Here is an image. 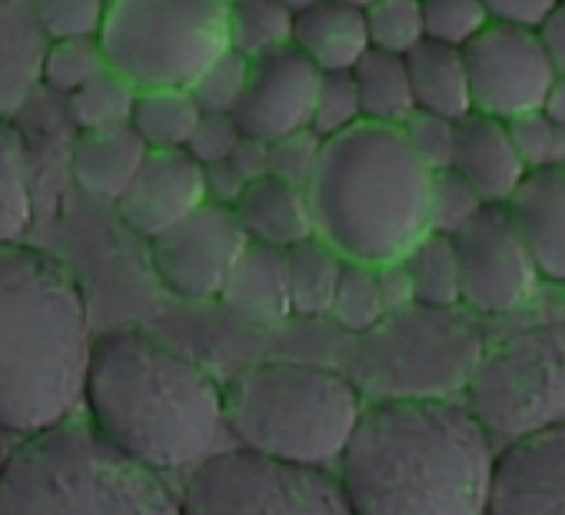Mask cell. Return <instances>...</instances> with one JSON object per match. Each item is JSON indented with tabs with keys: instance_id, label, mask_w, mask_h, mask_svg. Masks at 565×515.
<instances>
[{
	"instance_id": "6da1fadb",
	"label": "cell",
	"mask_w": 565,
	"mask_h": 515,
	"mask_svg": "<svg viewBox=\"0 0 565 515\" xmlns=\"http://www.w3.org/2000/svg\"><path fill=\"white\" fill-rule=\"evenodd\" d=\"M495 462L466 403L386 396L363 409L337 475L356 515H486Z\"/></svg>"
},
{
	"instance_id": "7a4b0ae2",
	"label": "cell",
	"mask_w": 565,
	"mask_h": 515,
	"mask_svg": "<svg viewBox=\"0 0 565 515\" xmlns=\"http://www.w3.org/2000/svg\"><path fill=\"white\" fill-rule=\"evenodd\" d=\"M84 409L117 449L157 472L200 465L230 432L223 386L137 326L94 336Z\"/></svg>"
},
{
	"instance_id": "3957f363",
	"label": "cell",
	"mask_w": 565,
	"mask_h": 515,
	"mask_svg": "<svg viewBox=\"0 0 565 515\" xmlns=\"http://www.w3.org/2000/svg\"><path fill=\"white\" fill-rule=\"evenodd\" d=\"M94 350L77 277L54 253L0 243V432H44L84 409Z\"/></svg>"
},
{
	"instance_id": "277c9868",
	"label": "cell",
	"mask_w": 565,
	"mask_h": 515,
	"mask_svg": "<svg viewBox=\"0 0 565 515\" xmlns=\"http://www.w3.org/2000/svg\"><path fill=\"white\" fill-rule=\"evenodd\" d=\"M429 176L399 127L363 120L327 140L320 170L307 186L317 236L347 260H399L429 233Z\"/></svg>"
},
{
	"instance_id": "5b68a950",
	"label": "cell",
	"mask_w": 565,
	"mask_h": 515,
	"mask_svg": "<svg viewBox=\"0 0 565 515\" xmlns=\"http://www.w3.org/2000/svg\"><path fill=\"white\" fill-rule=\"evenodd\" d=\"M0 515H183V502L163 472L74 416L0 459Z\"/></svg>"
},
{
	"instance_id": "8992f818",
	"label": "cell",
	"mask_w": 565,
	"mask_h": 515,
	"mask_svg": "<svg viewBox=\"0 0 565 515\" xmlns=\"http://www.w3.org/2000/svg\"><path fill=\"white\" fill-rule=\"evenodd\" d=\"M223 393L226 429L243 449L303 465L340 462L366 409L340 369L290 360L253 363Z\"/></svg>"
},
{
	"instance_id": "52a82bcc",
	"label": "cell",
	"mask_w": 565,
	"mask_h": 515,
	"mask_svg": "<svg viewBox=\"0 0 565 515\" xmlns=\"http://www.w3.org/2000/svg\"><path fill=\"white\" fill-rule=\"evenodd\" d=\"M107 64L143 87H190L230 51V0H110Z\"/></svg>"
},
{
	"instance_id": "ba28073f",
	"label": "cell",
	"mask_w": 565,
	"mask_h": 515,
	"mask_svg": "<svg viewBox=\"0 0 565 515\" xmlns=\"http://www.w3.org/2000/svg\"><path fill=\"white\" fill-rule=\"evenodd\" d=\"M462 403L505 446L562 426L565 323L529 326L486 350L466 376Z\"/></svg>"
},
{
	"instance_id": "9c48e42d",
	"label": "cell",
	"mask_w": 565,
	"mask_h": 515,
	"mask_svg": "<svg viewBox=\"0 0 565 515\" xmlns=\"http://www.w3.org/2000/svg\"><path fill=\"white\" fill-rule=\"evenodd\" d=\"M183 515H356L330 465L273 459L253 449H220L190 469Z\"/></svg>"
},
{
	"instance_id": "30bf717a",
	"label": "cell",
	"mask_w": 565,
	"mask_h": 515,
	"mask_svg": "<svg viewBox=\"0 0 565 515\" xmlns=\"http://www.w3.org/2000/svg\"><path fill=\"white\" fill-rule=\"evenodd\" d=\"M249 236L233 206L206 200L163 236L150 239V267L180 300H220Z\"/></svg>"
},
{
	"instance_id": "8fae6325",
	"label": "cell",
	"mask_w": 565,
	"mask_h": 515,
	"mask_svg": "<svg viewBox=\"0 0 565 515\" xmlns=\"http://www.w3.org/2000/svg\"><path fill=\"white\" fill-rule=\"evenodd\" d=\"M462 303L476 313H512L539 293V270L505 206H486L456 236Z\"/></svg>"
},
{
	"instance_id": "7c38bea8",
	"label": "cell",
	"mask_w": 565,
	"mask_h": 515,
	"mask_svg": "<svg viewBox=\"0 0 565 515\" xmlns=\"http://www.w3.org/2000/svg\"><path fill=\"white\" fill-rule=\"evenodd\" d=\"M472 107L476 114L515 120L542 110L545 94L555 84V67L535 31L489 24L466 51Z\"/></svg>"
},
{
	"instance_id": "4fadbf2b",
	"label": "cell",
	"mask_w": 565,
	"mask_h": 515,
	"mask_svg": "<svg viewBox=\"0 0 565 515\" xmlns=\"http://www.w3.org/2000/svg\"><path fill=\"white\" fill-rule=\"evenodd\" d=\"M320 77L323 74L297 47H282L276 54L256 57L249 64L246 94L233 114L236 124L243 127L246 137L266 143L307 130L313 117Z\"/></svg>"
},
{
	"instance_id": "5bb4252c",
	"label": "cell",
	"mask_w": 565,
	"mask_h": 515,
	"mask_svg": "<svg viewBox=\"0 0 565 515\" xmlns=\"http://www.w3.org/2000/svg\"><path fill=\"white\" fill-rule=\"evenodd\" d=\"M486 515H565V422L499 452Z\"/></svg>"
},
{
	"instance_id": "9a60e30c",
	"label": "cell",
	"mask_w": 565,
	"mask_h": 515,
	"mask_svg": "<svg viewBox=\"0 0 565 515\" xmlns=\"http://www.w3.org/2000/svg\"><path fill=\"white\" fill-rule=\"evenodd\" d=\"M206 170L186 150H150L130 190L117 200L120 219L143 239H157L206 203Z\"/></svg>"
},
{
	"instance_id": "2e32d148",
	"label": "cell",
	"mask_w": 565,
	"mask_h": 515,
	"mask_svg": "<svg viewBox=\"0 0 565 515\" xmlns=\"http://www.w3.org/2000/svg\"><path fill=\"white\" fill-rule=\"evenodd\" d=\"M535 270L545 283L565 287V167L532 170L505 203Z\"/></svg>"
},
{
	"instance_id": "e0dca14e",
	"label": "cell",
	"mask_w": 565,
	"mask_h": 515,
	"mask_svg": "<svg viewBox=\"0 0 565 515\" xmlns=\"http://www.w3.org/2000/svg\"><path fill=\"white\" fill-rule=\"evenodd\" d=\"M452 170L489 203L505 206L519 183L529 176L509 124L486 114H469L459 120V140H456V163Z\"/></svg>"
},
{
	"instance_id": "ac0fdd59",
	"label": "cell",
	"mask_w": 565,
	"mask_h": 515,
	"mask_svg": "<svg viewBox=\"0 0 565 515\" xmlns=\"http://www.w3.org/2000/svg\"><path fill=\"white\" fill-rule=\"evenodd\" d=\"M233 210H236L249 243L290 249V246L317 236L310 190L287 183V180L263 176V180L249 183Z\"/></svg>"
},
{
	"instance_id": "d6986e66",
	"label": "cell",
	"mask_w": 565,
	"mask_h": 515,
	"mask_svg": "<svg viewBox=\"0 0 565 515\" xmlns=\"http://www.w3.org/2000/svg\"><path fill=\"white\" fill-rule=\"evenodd\" d=\"M147 157H150V147L140 140V133L130 124L104 127V130H81L74 153H71V170H74L77 186L87 196L117 206V200L130 190Z\"/></svg>"
},
{
	"instance_id": "ffe728a7",
	"label": "cell",
	"mask_w": 565,
	"mask_h": 515,
	"mask_svg": "<svg viewBox=\"0 0 565 515\" xmlns=\"http://www.w3.org/2000/svg\"><path fill=\"white\" fill-rule=\"evenodd\" d=\"M294 47L320 74H350L370 51L366 14L343 0H320V4L297 18Z\"/></svg>"
},
{
	"instance_id": "44dd1931",
	"label": "cell",
	"mask_w": 565,
	"mask_h": 515,
	"mask_svg": "<svg viewBox=\"0 0 565 515\" xmlns=\"http://www.w3.org/2000/svg\"><path fill=\"white\" fill-rule=\"evenodd\" d=\"M220 300L253 323H282L294 316L287 249L249 243L236 260Z\"/></svg>"
},
{
	"instance_id": "7402d4cb",
	"label": "cell",
	"mask_w": 565,
	"mask_h": 515,
	"mask_svg": "<svg viewBox=\"0 0 565 515\" xmlns=\"http://www.w3.org/2000/svg\"><path fill=\"white\" fill-rule=\"evenodd\" d=\"M44 37L31 0H0V114L11 117L44 84Z\"/></svg>"
},
{
	"instance_id": "603a6c76",
	"label": "cell",
	"mask_w": 565,
	"mask_h": 515,
	"mask_svg": "<svg viewBox=\"0 0 565 515\" xmlns=\"http://www.w3.org/2000/svg\"><path fill=\"white\" fill-rule=\"evenodd\" d=\"M406 64H409L416 110L439 114L449 120H462L476 114L466 54L459 47L423 41L413 54H406Z\"/></svg>"
},
{
	"instance_id": "cb8c5ba5",
	"label": "cell",
	"mask_w": 565,
	"mask_h": 515,
	"mask_svg": "<svg viewBox=\"0 0 565 515\" xmlns=\"http://www.w3.org/2000/svg\"><path fill=\"white\" fill-rule=\"evenodd\" d=\"M343 267H347V256L323 236H310V239L290 246L287 249V277H290L294 316H303V320L330 316Z\"/></svg>"
},
{
	"instance_id": "d4e9b609",
	"label": "cell",
	"mask_w": 565,
	"mask_h": 515,
	"mask_svg": "<svg viewBox=\"0 0 565 515\" xmlns=\"http://www.w3.org/2000/svg\"><path fill=\"white\" fill-rule=\"evenodd\" d=\"M353 81H356V90H360L363 117L370 124L403 127L416 114L409 64H406L403 54H386V51L373 47L353 67Z\"/></svg>"
},
{
	"instance_id": "484cf974",
	"label": "cell",
	"mask_w": 565,
	"mask_h": 515,
	"mask_svg": "<svg viewBox=\"0 0 565 515\" xmlns=\"http://www.w3.org/2000/svg\"><path fill=\"white\" fill-rule=\"evenodd\" d=\"M203 110L190 87H143L134 104L130 127L150 150H186Z\"/></svg>"
},
{
	"instance_id": "4316f807",
	"label": "cell",
	"mask_w": 565,
	"mask_h": 515,
	"mask_svg": "<svg viewBox=\"0 0 565 515\" xmlns=\"http://www.w3.org/2000/svg\"><path fill=\"white\" fill-rule=\"evenodd\" d=\"M403 267L413 280L416 307L452 310L462 303V277H459V256L452 236L429 229L406 249Z\"/></svg>"
},
{
	"instance_id": "83f0119b",
	"label": "cell",
	"mask_w": 565,
	"mask_h": 515,
	"mask_svg": "<svg viewBox=\"0 0 565 515\" xmlns=\"http://www.w3.org/2000/svg\"><path fill=\"white\" fill-rule=\"evenodd\" d=\"M34 219L31 163L21 130L0 114V243H21Z\"/></svg>"
},
{
	"instance_id": "f1b7e54d",
	"label": "cell",
	"mask_w": 565,
	"mask_h": 515,
	"mask_svg": "<svg viewBox=\"0 0 565 515\" xmlns=\"http://www.w3.org/2000/svg\"><path fill=\"white\" fill-rule=\"evenodd\" d=\"M297 18L279 0H233L230 4V47L246 61L294 47Z\"/></svg>"
},
{
	"instance_id": "f546056e",
	"label": "cell",
	"mask_w": 565,
	"mask_h": 515,
	"mask_svg": "<svg viewBox=\"0 0 565 515\" xmlns=\"http://www.w3.org/2000/svg\"><path fill=\"white\" fill-rule=\"evenodd\" d=\"M137 94H140V87L134 81H127L124 74L107 67L104 74H97L90 84H84L77 94L67 97V110L81 130L124 127L134 117Z\"/></svg>"
},
{
	"instance_id": "4dcf8cb0",
	"label": "cell",
	"mask_w": 565,
	"mask_h": 515,
	"mask_svg": "<svg viewBox=\"0 0 565 515\" xmlns=\"http://www.w3.org/2000/svg\"><path fill=\"white\" fill-rule=\"evenodd\" d=\"M330 316L350 330V333H370L376 330L386 316L390 307L383 300V287H380V270L376 264H363V260H347L337 297H333V310Z\"/></svg>"
},
{
	"instance_id": "1f68e13d",
	"label": "cell",
	"mask_w": 565,
	"mask_h": 515,
	"mask_svg": "<svg viewBox=\"0 0 565 515\" xmlns=\"http://www.w3.org/2000/svg\"><path fill=\"white\" fill-rule=\"evenodd\" d=\"M370 44L386 54H413L426 41L423 0H373L363 11Z\"/></svg>"
},
{
	"instance_id": "d6a6232c",
	"label": "cell",
	"mask_w": 565,
	"mask_h": 515,
	"mask_svg": "<svg viewBox=\"0 0 565 515\" xmlns=\"http://www.w3.org/2000/svg\"><path fill=\"white\" fill-rule=\"evenodd\" d=\"M107 54L100 47V37L84 41H54L44 57V84L64 97L77 94L84 84H90L97 74H104Z\"/></svg>"
},
{
	"instance_id": "836d02e7",
	"label": "cell",
	"mask_w": 565,
	"mask_h": 515,
	"mask_svg": "<svg viewBox=\"0 0 565 515\" xmlns=\"http://www.w3.org/2000/svg\"><path fill=\"white\" fill-rule=\"evenodd\" d=\"M363 117V104H360V90L350 74H323L320 77V90L313 100V117H310V130L320 133L323 140L343 137L353 127H360Z\"/></svg>"
},
{
	"instance_id": "e575fe53",
	"label": "cell",
	"mask_w": 565,
	"mask_h": 515,
	"mask_svg": "<svg viewBox=\"0 0 565 515\" xmlns=\"http://www.w3.org/2000/svg\"><path fill=\"white\" fill-rule=\"evenodd\" d=\"M426 41L466 51L489 24V11L482 0H423Z\"/></svg>"
},
{
	"instance_id": "d590c367",
	"label": "cell",
	"mask_w": 565,
	"mask_h": 515,
	"mask_svg": "<svg viewBox=\"0 0 565 515\" xmlns=\"http://www.w3.org/2000/svg\"><path fill=\"white\" fill-rule=\"evenodd\" d=\"M489 203L456 170H436L429 176V229L433 233L456 236Z\"/></svg>"
},
{
	"instance_id": "8d00e7d4",
	"label": "cell",
	"mask_w": 565,
	"mask_h": 515,
	"mask_svg": "<svg viewBox=\"0 0 565 515\" xmlns=\"http://www.w3.org/2000/svg\"><path fill=\"white\" fill-rule=\"evenodd\" d=\"M31 4L51 44L100 37L107 11H110V0H31Z\"/></svg>"
},
{
	"instance_id": "74e56055",
	"label": "cell",
	"mask_w": 565,
	"mask_h": 515,
	"mask_svg": "<svg viewBox=\"0 0 565 515\" xmlns=\"http://www.w3.org/2000/svg\"><path fill=\"white\" fill-rule=\"evenodd\" d=\"M249 64L243 54H236L233 47L226 54H220L193 84L190 94L200 104L203 114H236L243 94H246V81H249Z\"/></svg>"
},
{
	"instance_id": "f35d334b",
	"label": "cell",
	"mask_w": 565,
	"mask_h": 515,
	"mask_svg": "<svg viewBox=\"0 0 565 515\" xmlns=\"http://www.w3.org/2000/svg\"><path fill=\"white\" fill-rule=\"evenodd\" d=\"M512 143L525 163V170H555L565 167V127L545 117L542 110H532L525 117L505 120Z\"/></svg>"
},
{
	"instance_id": "ab89813d",
	"label": "cell",
	"mask_w": 565,
	"mask_h": 515,
	"mask_svg": "<svg viewBox=\"0 0 565 515\" xmlns=\"http://www.w3.org/2000/svg\"><path fill=\"white\" fill-rule=\"evenodd\" d=\"M403 137L413 150V157L429 170H452L456 163V140H459V120L439 117V114H426L416 110L403 127Z\"/></svg>"
},
{
	"instance_id": "60d3db41",
	"label": "cell",
	"mask_w": 565,
	"mask_h": 515,
	"mask_svg": "<svg viewBox=\"0 0 565 515\" xmlns=\"http://www.w3.org/2000/svg\"><path fill=\"white\" fill-rule=\"evenodd\" d=\"M323 150H327V140L313 133L310 127L279 137L269 143V176L297 183V186H310L320 170Z\"/></svg>"
},
{
	"instance_id": "b9f144b4",
	"label": "cell",
	"mask_w": 565,
	"mask_h": 515,
	"mask_svg": "<svg viewBox=\"0 0 565 515\" xmlns=\"http://www.w3.org/2000/svg\"><path fill=\"white\" fill-rule=\"evenodd\" d=\"M243 137L246 133H243V127L236 124L233 114H203L196 130H193V137H190L186 153L193 160H200L203 167H213V163L230 160Z\"/></svg>"
},
{
	"instance_id": "7bdbcfd3",
	"label": "cell",
	"mask_w": 565,
	"mask_h": 515,
	"mask_svg": "<svg viewBox=\"0 0 565 515\" xmlns=\"http://www.w3.org/2000/svg\"><path fill=\"white\" fill-rule=\"evenodd\" d=\"M482 4H486L489 18L495 24L539 31L545 24V18L562 4V0H482Z\"/></svg>"
},
{
	"instance_id": "ee69618b",
	"label": "cell",
	"mask_w": 565,
	"mask_h": 515,
	"mask_svg": "<svg viewBox=\"0 0 565 515\" xmlns=\"http://www.w3.org/2000/svg\"><path fill=\"white\" fill-rule=\"evenodd\" d=\"M203 170H206V196H210L213 203L236 206V200H239L243 190L249 186V183L243 180V173H239L230 160L213 163V167H203Z\"/></svg>"
},
{
	"instance_id": "f6af8a7d",
	"label": "cell",
	"mask_w": 565,
	"mask_h": 515,
	"mask_svg": "<svg viewBox=\"0 0 565 515\" xmlns=\"http://www.w3.org/2000/svg\"><path fill=\"white\" fill-rule=\"evenodd\" d=\"M376 270H380V287H383V300H386L390 313H396L403 307H416L413 280L403 267V256L399 260H390V264H376Z\"/></svg>"
},
{
	"instance_id": "bcb514c9",
	"label": "cell",
	"mask_w": 565,
	"mask_h": 515,
	"mask_svg": "<svg viewBox=\"0 0 565 515\" xmlns=\"http://www.w3.org/2000/svg\"><path fill=\"white\" fill-rule=\"evenodd\" d=\"M230 163L243 173L246 183H256V180L269 176V143L256 140V137H243L239 147L233 150Z\"/></svg>"
},
{
	"instance_id": "7dc6e473",
	"label": "cell",
	"mask_w": 565,
	"mask_h": 515,
	"mask_svg": "<svg viewBox=\"0 0 565 515\" xmlns=\"http://www.w3.org/2000/svg\"><path fill=\"white\" fill-rule=\"evenodd\" d=\"M535 34H539V41L545 47V57L552 61L555 74L565 77V4H558Z\"/></svg>"
},
{
	"instance_id": "c3c4849f",
	"label": "cell",
	"mask_w": 565,
	"mask_h": 515,
	"mask_svg": "<svg viewBox=\"0 0 565 515\" xmlns=\"http://www.w3.org/2000/svg\"><path fill=\"white\" fill-rule=\"evenodd\" d=\"M542 114H545V117H552L555 124H562V127H565V77H555L552 90L545 94Z\"/></svg>"
},
{
	"instance_id": "681fc988",
	"label": "cell",
	"mask_w": 565,
	"mask_h": 515,
	"mask_svg": "<svg viewBox=\"0 0 565 515\" xmlns=\"http://www.w3.org/2000/svg\"><path fill=\"white\" fill-rule=\"evenodd\" d=\"M279 4L282 8H287L294 18H300V14H307V11H313L317 4H320V0H279Z\"/></svg>"
},
{
	"instance_id": "f907efd6",
	"label": "cell",
	"mask_w": 565,
	"mask_h": 515,
	"mask_svg": "<svg viewBox=\"0 0 565 515\" xmlns=\"http://www.w3.org/2000/svg\"><path fill=\"white\" fill-rule=\"evenodd\" d=\"M343 4H350V8H360V11H366L373 0H343Z\"/></svg>"
},
{
	"instance_id": "816d5d0a",
	"label": "cell",
	"mask_w": 565,
	"mask_h": 515,
	"mask_svg": "<svg viewBox=\"0 0 565 515\" xmlns=\"http://www.w3.org/2000/svg\"><path fill=\"white\" fill-rule=\"evenodd\" d=\"M562 4H565V0H562Z\"/></svg>"
},
{
	"instance_id": "f5cc1de1",
	"label": "cell",
	"mask_w": 565,
	"mask_h": 515,
	"mask_svg": "<svg viewBox=\"0 0 565 515\" xmlns=\"http://www.w3.org/2000/svg\"><path fill=\"white\" fill-rule=\"evenodd\" d=\"M230 4H233V0H230Z\"/></svg>"
},
{
	"instance_id": "db71d44e",
	"label": "cell",
	"mask_w": 565,
	"mask_h": 515,
	"mask_svg": "<svg viewBox=\"0 0 565 515\" xmlns=\"http://www.w3.org/2000/svg\"><path fill=\"white\" fill-rule=\"evenodd\" d=\"M0 459H4V455H0Z\"/></svg>"
}]
</instances>
